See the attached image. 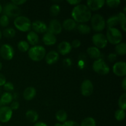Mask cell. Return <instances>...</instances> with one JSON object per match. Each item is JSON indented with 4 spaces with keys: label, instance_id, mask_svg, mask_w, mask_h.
Instances as JSON below:
<instances>
[{
    "label": "cell",
    "instance_id": "1",
    "mask_svg": "<svg viewBox=\"0 0 126 126\" xmlns=\"http://www.w3.org/2000/svg\"><path fill=\"white\" fill-rule=\"evenodd\" d=\"M71 17L76 23H85L91 20L92 12L86 5L79 4L73 9Z\"/></svg>",
    "mask_w": 126,
    "mask_h": 126
},
{
    "label": "cell",
    "instance_id": "2",
    "mask_svg": "<svg viewBox=\"0 0 126 126\" xmlns=\"http://www.w3.org/2000/svg\"><path fill=\"white\" fill-rule=\"evenodd\" d=\"M46 50L42 46H34L30 48L28 55L30 59L34 62L41 61L46 56Z\"/></svg>",
    "mask_w": 126,
    "mask_h": 126
},
{
    "label": "cell",
    "instance_id": "3",
    "mask_svg": "<svg viewBox=\"0 0 126 126\" xmlns=\"http://www.w3.org/2000/svg\"><path fill=\"white\" fill-rule=\"evenodd\" d=\"M14 24L18 30L22 32H29L32 29V22L25 16H20L15 18Z\"/></svg>",
    "mask_w": 126,
    "mask_h": 126
},
{
    "label": "cell",
    "instance_id": "4",
    "mask_svg": "<svg viewBox=\"0 0 126 126\" xmlns=\"http://www.w3.org/2000/svg\"><path fill=\"white\" fill-rule=\"evenodd\" d=\"M105 36L108 41V43L109 42L111 44H115V45L121 43L123 39V34L121 32L115 27L108 28L107 31V35Z\"/></svg>",
    "mask_w": 126,
    "mask_h": 126
},
{
    "label": "cell",
    "instance_id": "5",
    "mask_svg": "<svg viewBox=\"0 0 126 126\" xmlns=\"http://www.w3.org/2000/svg\"><path fill=\"white\" fill-rule=\"evenodd\" d=\"M91 23L92 28L96 32H102L106 27V20L104 17L99 14L92 16L91 18Z\"/></svg>",
    "mask_w": 126,
    "mask_h": 126
},
{
    "label": "cell",
    "instance_id": "6",
    "mask_svg": "<svg viewBox=\"0 0 126 126\" xmlns=\"http://www.w3.org/2000/svg\"><path fill=\"white\" fill-rule=\"evenodd\" d=\"M92 69L96 73L102 76L107 75L110 71L108 64L103 59L101 58L95 60L92 64Z\"/></svg>",
    "mask_w": 126,
    "mask_h": 126
},
{
    "label": "cell",
    "instance_id": "7",
    "mask_svg": "<svg viewBox=\"0 0 126 126\" xmlns=\"http://www.w3.org/2000/svg\"><path fill=\"white\" fill-rule=\"evenodd\" d=\"M4 15L9 18H16L20 16L21 14V9L18 6L14 4L12 2H8L2 9Z\"/></svg>",
    "mask_w": 126,
    "mask_h": 126
},
{
    "label": "cell",
    "instance_id": "8",
    "mask_svg": "<svg viewBox=\"0 0 126 126\" xmlns=\"http://www.w3.org/2000/svg\"><path fill=\"white\" fill-rule=\"evenodd\" d=\"M92 41L94 46L98 49H104L108 44V41L105 35L101 33H97L94 34L92 38Z\"/></svg>",
    "mask_w": 126,
    "mask_h": 126
},
{
    "label": "cell",
    "instance_id": "9",
    "mask_svg": "<svg viewBox=\"0 0 126 126\" xmlns=\"http://www.w3.org/2000/svg\"><path fill=\"white\" fill-rule=\"evenodd\" d=\"M0 55L6 60H11L14 56V49L9 44H4L0 47Z\"/></svg>",
    "mask_w": 126,
    "mask_h": 126
},
{
    "label": "cell",
    "instance_id": "10",
    "mask_svg": "<svg viewBox=\"0 0 126 126\" xmlns=\"http://www.w3.org/2000/svg\"><path fill=\"white\" fill-rule=\"evenodd\" d=\"M81 93L84 97H89L94 92V85L89 79H85L81 85Z\"/></svg>",
    "mask_w": 126,
    "mask_h": 126
},
{
    "label": "cell",
    "instance_id": "11",
    "mask_svg": "<svg viewBox=\"0 0 126 126\" xmlns=\"http://www.w3.org/2000/svg\"><path fill=\"white\" fill-rule=\"evenodd\" d=\"M62 31V25L58 20L52 19L50 21L47 27V32L55 35L61 33Z\"/></svg>",
    "mask_w": 126,
    "mask_h": 126
},
{
    "label": "cell",
    "instance_id": "12",
    "mask_svg": "<svg viewBox=\"0 0 126 126\" xmlns=\"http://www.w3.org/2000/svg\"><path fill=\"white\" fill-rule=\"evenodd\" d=\"M12 110L9 106H2L0 108V122L6 123L9 121L12 116Z\"/></svg>",
    "mask_w": 126,
    "mask_h": 126
},
{
    "label": "cell",
    "instance_id": "13",
    "mask_svg": "<svg viewBox=\"0 0 126 126\" xmlns=\"http://www.w3.org/2000/svg\"><path fill=\"white\" fill-rule=\"evenodd\" d=\"M113 71L114 74L119 77L126 76V64L125 62H117L113 65Z\"/></svg>",
    "mask_w": 126,
    "mask_h": 126
},
{
    "label": "cell",
    "instance_id": "14",
    "mask_svg": "<svg viewBox=\"0 0 126 126\" xmlns=\"http://www.w3.org/2000/svg\"><path fill=\"white\" fill-rule=\"evenodd\" d=\"M32 28L33 32L38 33H45L47 31V25L41 20H36L32 23Z\"/></svg>",
    "mask_w": 126,
    "mask_h": 126
},
{
    "label": "cell",
    "instance_id": "15",
    "mask_svg": "<svg viewBox=\"0 0 126 126\" xmlns=\"http://www.w3.org/2000/svg\"><path fill=\"white\" fill-rule=\"evenodd\" d=\"M105 4V1L104 0H89L87 1L86 6L92 12V11H96L100 9L102 7H103Z\"/></svg>",
    "mask_w": 126,
    "mask_h": 126
},
{
    "label": "cell",
    "instance_id": "16",
    "mask_svg": "<svg viewBox=\"0 0 126 126\" xmlns=\"http://www.w3.org/2000/svg\"><path fill=\"white\" fill-rule=\"evenodd\" d=\"M46 62L48 65H54L55 63L57 62L59 60V54L55 50H51L47 54H46L45 56Z\"/></svg>",
    "mask_w": 126,
    "mask_h": 126
},
{
    "label": "cell",
    "instance_id": "17",
    "mask_svg": "<svg viewBox=\"0 0 126 126\" xmlns=\"http://www.w3.org/2000/svg\"><path fill=\"white\" fill-rule=\"evenodd\" d=\"M57 49L58 51H59L58 53H60L62 55H65L66 54H69L71 51L72 47H71V43L64 41L59 43V44L58 45Z\"/></svg>",
    "mask_w": 126,
    "mask_h": 126
},
{
    "label": "cell",
    "instance_id": "18",
    "mask_svg": "<svg viewBox=\"0 0 126 126\" xmlns=\"http://www.w3.org/2000/svg\"><path fill=\"white\" fill-rule=\"evenodd\" d=\"M43 43L46 46H53L56 44L57 38L55 35L47 32L43 36Z\"/></svg>",
    "mask_w": 126,
    "mask_h": 126
},
{
    "label": "cell",
    "instance_id": "19",
    "mask_svg": "<svg viewBox=\"0 0 126 126\" xmlns=\"http://www.w3.org/2000/svg\"><path fill=\"white\" fill-rule=\"evenodd\" d=\"M36 95V90L34 87L32 86L27 87L23 92V98L27 101L32 100L35 97Z\"/></svg>",
    "mask_w": 126,
    "mask_h": 126
},
{
    "label": "cell",
    "instance_id": "20",
    "mask_svg": "<svg viewBox=\"0 0 126 126\" xmlns=\"http://www.w3.org/2000/svg\"><path fill=\"white\" fill-rule=\"evenodd\" d=\"M62 25V28H63L65 30L70 32L76 28L78 24L73 18H67L63 21Z\"/></svg>",
    "mask_w": 126,
    "mask_h": 126
},
{
    "label": "cell",
    "instance_id": "21",
    "mask_svg": "<svg viewBox=\"0 0 126 126\" xmlns=\"http://www.w3.org/2000/svg\"><path fill=\"white\" fill-rule=\"evenodd\" d=\"M87 53L90 58L95 59V60L100 59L101 57V54H102L100 49L95 46H91L87 48Z\"/></svg>",
    "mask_w": 126,
    "mask_h": 126
},
{
    "label": "cell",
    "instance_id": "22",
    "mask_svg": "<svg viewBox=\"0 0 126 126\" xmlns=\"http://www.w3.org/2000/svg\"><path fill=\"white\" fill-rule=\"evenodd\" d=\"M27 39L28 44L34 46L36 45L39 42V36L36 33L33 31H30L27 34Z\"/></svg>",
    "mask_w": 126,
    "mask_h": 126
},
{
    "label": "cell",
    "instance_id": "23",
    "mask_svg": "<svg viewBox=\"0 0 126 126\" xmlns=\"http://www.w3.org/2000/svg\"><path fill=\"white\" fill-rule=\"evenodd\" d=\"M13 99V95L11 92H5L1 95L0 101H1L2 106H7L9 104L12 103Z\"/></svg>",
    "mask_w": 126,
    "mask_h": 126
},
{
    "label": "cell",
    "instance_id": "24",
    "mask_svg": "<svg viewBox=\"0 0 126 126\" xmlns=\"http://www.w3.org/2000/svg\"><path fill=\"white\" fill-rule=\"evenodd\" d=\"M25 116L27 120L32 123H36L39 119V114L38 112L33 110H29L25 113Z\"/></svg>",
    "mask_w": 126,
    "mask_h": 126
},
{
    "label": "cell",
    "instance_id": "25",
    "mask_svg": "<svg viewBox=\"0 0 126 126\" xmlns=\"http://www.w3.org/2000/svg\"><path fill=\"white\" fill-rule=\"evenodd\" d=\"M55 118L57 120V121H59V123L63 124V123L67 121V113L65 110H60L57 111L55 113Z\"/></svg>",
    "mask_w": 126,
    "mask_h": 126
},
{
    "label": "cell",
    "instance_id": "26",
    "mask_svg": "<svg viewBox=\"0 0 126 126\" xmlns=\"http://www.w3.org/2000/svg\"><path fill=\"white\" fill-rule=\"evenodd\" d=\"M119 23V17L118 15H114V16H111L107 19V22H106V25H107L108 28H113Z\"/></svg>",
    "mask_w": 126,
    "mask_h": 126
},
{
    "label": "cell",
    "instance_id": "27",
    "mask_svg": "<svg viewBox=\"0 0 126 126\" xmlns=\"http://www.w3.org/2000/svg\"><path fill=\"white\" fill-rule=\"evenodd\" d=\"M78 31L82 34H87L90 33L91 28L86 23H79L76 27Z\"/></svg>",
    "mask_w": 126,
    "mask_h": 126
},
{
    "label": "cell",
    "instance_id": "28",
    "mask_svg": "<svg viewBox=\"0 0 126 126\" xmlns=\"http://www.w3.org/2000/svg\"><path fill=\"white\" fill-rule=\"evenodd\" d=\"M116 54L119 55L124 56L126 54V44L125 43H120L115 47Z\"/></svg>",
    "mask_w": 126,
    "mask_h": 126
},
{
    "label": "cell",
    "instance_id": "29",
    "mask_svg": "<svg viewBox=\"0 0 126 126\" xmlns=\"http://www.w3.org/2000/svg\"><path fill=\"white\" fill-rule=\"evenodd\" d=\"M16 32L14 28H11V27H8V28H6L2 32V34L4 37L7 38H12L16 36Z\"/></svg>",
    "mask_w": 126,
    "mask_h": 126
},
{
    "label": "cell",
    "instance_id": "30",
    "mask_svg": "<svg viewBox=\"0 0 126 126\" xmlns=\"http://www.w3.org/2000/svg\"><path fill=\"white\" fill-rule=\"evenodd\" d=\"M80 126H97L96 121L92 117H87L81 122Z\"/></svg>",
    "mask_w": 126,
    "mask_h": 126
},
{
    "label": "cell",
    "instance_id": "31",
    "mask_svg": "<svg viewBox=\"0 0 126 126\" xmlns=\"http://www.w3.org/2000/svg\"><path fill=\"white\" fill-rule=\"evenodd\" d=\"M17 48L20 52H26L29 50L30 45L26 41H20L17 44Z\"/></svg>",
    "mask_w": 126,
    "mask_h": 126
},
{
    "label": "cell",
    "instance_id": "32",
    "mask_svg": "<svg viewBox=\"0 0 126 126\" xmlns=\"http://www.w3.org/2000/svg\"><path fill=\"white\" fill-rule=\"evenodd\" d=\"M118 106L119 109L126 111V93L124 92L119 97L118 100Z\"/></svg>",
    "mask_w": 126,
    "mask_h": 126
},
{
    "label": "cell",
    "instance_id": "33",
    "mask_svg": "<svg viewBox=\"0 0 126 126\" xmlns=\"http://www.w3.org/2000/svg\"><path fill=\"white\" fill-rule=\"evenodd\" d=\"M60 10H61L60 6L58 4H52L50 6L49 12H50V15L52 16L56 17V16H57L59 14Z\"/></svg>",
    "mask_w": 126,
    "mask_h": 126
},
{
    "label": "cell",
    "instance_id": "34",
    "mask_svg": "<svg viewBox=\"0 0 126 126\" xmlns=\"http://www.w3.org/2000/svg\"><path fill=\"white\" fill-rule=\"evenodd\" d=\"M114 118L118 121H122L126 118V111L123 110H117L114 113Z\"/></svg>",
    "mask_w": 126,
    "mask_h": 126
},
{
    "label": "cell",
    "instance_id": "35",
    "mask_svg": "<svg viewBox=\"0 0 126 126\" xmlns=\"http://www.w3.org/2000/svg\"><path fill=\"white\" fill-rule=\"evenodd\" d=\"M118 17H119V24H120L122 30H123L124 32H126V14L124 13V12H119V13L118 14Z\"/></svg>",
    "mask_w": 126,
    "mask_h": 126
},
{
    "label": "cell",
    "instance_id": "36",
    "mask_svg": "<svg viewBox=\"0 0 126 126\" xmlns=\"http://www.w3.org/2000/svg\"><path fill=\"white\" fill-rule=\"evenodd\" d=\"M9 23V18L6 15H2L0 17V25L2 27L6 28Z\"/></svg>",
    "mask_w": 126,
    "mask_h": 126
},
{
    "label": "cell",
    "instance_id": "37",
    "mask_svg": "<svg viewBox=\"0 0 126 126\" xmlns=\"http://www.w3.org/2000/svg\"><path fill=\"white\" fill-rule=\"evenodd\" d=\"M121 2V1L120 0H108V1H105V3L107 4V6L111 8H115V7H118Z\"/></svg>",
    "mask_w": 126,
    "mask_h": 126
},
{
    "label": "cell",
    "instance_id": "38",
    "mask_svg": "<svg viewBox=\"0 0 126 126\" xmlns=\"http://www.w3.org/2000/svg\"><path fill=\"white\" fill-rule=\"evenodd\" d=\"M4 89L7 92H11L14 90V86L11 82H6L3 86Z\"/></svg>",
    "mask_w": 126,
    "mask_h": 126
},
{
    "label": "cell",
    "instance_id": "39",
    "mask_svg": "<svg viewBox=\"0 0 126 126\" xmlns=\"http://www.w3.org/2000/svg\"><path fill=\"white\" fill-rule=\"evenodd\" d=\"M62 126H80L79 124L78 123H76V121H74L69 120L66 121L65 123H63L62 124Z\"/></svg>",
    "mask_w": 126,
    "mask_h": 126
},
{
    "label": "cell",
    "instance_id": "40",
    "mask_svg": "<svg viewBox=\"0 0 126 126\" xmlns=\"http://www.w3.org/2000/svg\"><path fill=\"white\" fill-rule=\"evenodd\" d=\"M81 41L79 40V39H74V40L71 43V47L73 48H75V49L79 47L80 46H81Z\"/></svg>",
    "mask_w": 126,
    "mask_h": 126
},
{
    "label": "cell",
    "instance_id": "41",
    "mask_svg": "<svg viewBox=\"0 0 126 126\" xmlns=\"http://www.w3.org/2000/svg\"><path fill=\"white\" fill-rule=\"evenodd\" d=\"M20 104L19 102H17V101H12V103H11V106H10V108H11L12 111L13 110H17L19 108Z\"/></svg>",
    "mask_w": 126,
    "mask_h": 126
},
{
    "label": "cell",
    "instance_id": "42",
    "mask_svg": "<svg viewBox=\"0 0 126 126\" xmlns=\"http://www.w3.org/2000/svg\"><path fill=\"white\" fill-rule=\"evenodd\" d=\"M108 60L110 62H113L115 61L117 59V54L116 53H110L107 57Z\"/></svg>",
    "mask_w": 126,
    "mask_h": 126
},
{
    "label": "cell",
    "instance_id": "43",
    "mask_svg": "<svg viewBox=\"0 0 126 126\" xmlns=\"http://www.w3.org/2000/svg\"><path fill=\"white\" fill-rule=\"evenodd\" d=\"M11 2L13 3L14 4L18 6H20V5H23V4L27 2V1H25V0H13V1H11Z\"/></svg>",
    "mask_w": 126,
    "mask_h": 126
},
{
    "label": "cell",
    "instance_id": "44",
    "mask_svg": "<svg viewBox=\"0 0 126 126\" xmlns=\"http://www.w3.org/2000/svg\"><path fill=\"white\" fill-rule=\"evenodd\" d=\"M66 2L70 4V5L76 6L77 5L81 4V1H80V0H69V1H67Z\"/></svg>",
    "mask_w": 126,
    "mask_h": 126
},
{
    "label": "cell",
    "instance_id": "45",
    "mask_svg": "<svg viewBox=\"0 0 126 126\" xmlns=\"http://www.w3.org/2000/svg\"><path fill=\"white\" fill-rule=\"evenodd\" d=\"M6 82V77L2 74L0 73V86H3Z\"/></svg>",
    "mask_w": 126,
    "mask_h": 126
},
{
    "label": "cell",
    "instance_id": "46",
    "mask_svg": "<svg viewBox=\"0 0 126 126\" xmlns=\"http://www.w3.org/2000/svg\"><path fill=\"white\" fill-rule=\"evenodd\" d=\"M121 87L124 91H126V78H124L121 82Z\"/></svg>",
    "mask_w": 126,
    "mask_h": 126
},
{
    "label": "cell",
    "instance_id": "47",
    "mask_svg": "<svg viewBox=\"0 0 126 126\" xmlns=\"http://www.w3.org/2000/svg\"><path fill=\"white\" fill-rule=\"evenodd\" d=\"M34 126H48L46 123H44V122H36L34 124Z\"/></svg>",
    "mask_w": 126,
    "mask_h": 126
},
{
    "label": "cell",
    "instance_id": "48",
    "mask_svg": "<svg viewBox=\"0 0 126 126\" xmlns=\"http://www.w3.org/2000/svg\"><path fill=\"white\" fill-rule=\"evenodd\" d=\"M54 126H62V123H55Z\"/></svg>",
    "mask_w": 126,
    "mask_h": 126
},
{
    "label": "cell",
    "instance_id": "49",
    "mask_svg": "<svg viewBox=\"0 0 126 126\" xmlns=\"http://www.w3.org/2000/svg\"><path fill=\"white\" fill-rule=\"evenodd\" d=\"M2 12V5L0 4V14H1Z\"/></svg>",
    "mask_w": 126,
    "mask_h": 126
},
{
    "label": "cell",
    "instance_id": "50",
    "mask_svg": "<svg viewBox=\"0 0 126 126\" xmlns=\"http://www.w3.org/2000/svg\"><path fill=\"white\" fill-rule=\"evenodd\" d=\"M2 68V63H1V62H0V71H1V70Z\"/></svg>",
    "mask_w": 126,
    "mask_h": 126
},
{
    "label": "cell",
    "instance_id": "51",
    "mask_svg": "<svg viewBox=\"0 0 126 126\" xmlns=\"http://www.w3.org/2000/svg\"><path fill=\"white\" fill-rule=\"evenodd\" d=\"M2 32H1V30H0V39H1V38H2Z\"/></svg>",
    "mask_w": 126,
    "mask_h": 126
},
{
    "label": "cell",
    "instance_id": "52",
    "mask_svg": "<svg viewBox=\"0 0 126 126\" xmlns=\"http://www.w3.org/2000/svg\"><path fill=\"white\" fill-rule=\"evenodd\" d=\"M2 107V103H1V101H0V108H1V107Z\"/></svg>",
    "mask_w": 126,
    "mask_h": 126
},
{
    "label": "cell",
    "instance_id": "53",
    "mask_svg": "<svg viewBox=\"0 0 126 126\" xmlns=\"http://www.w3.org/2000/svg\"><path fill=\"white\" fill-rule=\"evenodd\" d=\"M0 126H1V124H0Z\"/></svg>",
    "mask_w": 126,
    "mask_h": 126
}]
</instances>
